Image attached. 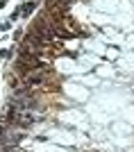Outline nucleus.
Returning <instances> with one entry per match:
<instances>
[{
    "instance_id": "f03ea898",
    "label": "nucleus",
    "mask_w": 134,
    "mask_h": 152,
    "mask_svg": "<svg viewBox=\"0 0 134 152\" xmlns=\"http://www.w3.org/2000/svg\"><path fill=\"white\" fill-rule=\"evenodd\" d=\"M34 5H36V2H25V5H23V7H21V9H23V14H25V16H27V14H30V11H32V9H34Z\"/></svg>"
},
{
    "instance_id": "f257e3e1",
    "label": "nucleus",
    "mask_w": 134,
    "mask_h": 152,
    "mask_svg": "<svg viewBox=\"0 0 134 152\" xmlns=\"http://www.w3.org/2000/svg\"><path fill=\"white\" fill-rule=\"evenodd\" d=\"M46 80H48V70H46V68H39V70H32V73L25 77V86H27V89H34V86L43 84Z\"/></svg>"
}]
</instances>
